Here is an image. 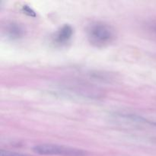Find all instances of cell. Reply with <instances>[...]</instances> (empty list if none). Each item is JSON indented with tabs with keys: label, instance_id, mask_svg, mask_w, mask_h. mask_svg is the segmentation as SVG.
Returning a JSON list of instances; mask_svg holds the SVG:
<instances>
[{
	"label": "cell",
	"instance_id": "6da1fadb",
	"mask_svg": "<svg viewBox=\"0 0 156 156\" xmlns=\"http://www.w3.org/2000/svg\"><path fill=\"white\" fill-rule=\"evenodd\" d=\"M87 38L94 47H105L109 46L116 39L115 29L104 21H94L87 27Z\"/></svg>",
	"mask_w": 156,
	"mask_h": 156
},
{
	"label": "cell",
	"instance_id": "7a4b0ae2",
	"mask_svg": "<svg viewBox=\"0 0 156 156\" xmlns=\"http://www.w3.org/2000/svg\"><path fill=\"white\" fill-rule=\"evenodd\" d=\"M34 153L41 155H58V156H86L85 151L69 146L53 143H42L34 146Z\"/></svg>",
	"mask_w": 156,
	"mask_h": 156
},
{
	"label": "cell",
	"instance_id": "3957f363",
	"mask_svg": "<svg viewBox=\"0 0 156 156\" xmlns=\"http://www.w3.org/2000/svg\"><path fill=\"white\" fill-rule=\"evenodd\" d=\"M112 118L117 123L131 126H150L156 127V121L149 120L141 115L132 113L117 112L111 115Z\"/></svg>",
	"mask_w": 156,
	"mask_h": 156
},
{
	"label": "cell",
	"instance_id": "277c9868",
	"mask_svg": "<svg viewBox=\"0 0 156 156\" xmlns=\"http://www.w3.org/2000/svg\"><path fill=\"white\" fill-rule=\"evenodd\" d=\"M3 33L11 41H18L24 37L26 30L24 26L17 21H8L3 26Z\"/></svg>",
	"mask_w": 156,
	"mask_h": 156
},
{
	"label": "cell",
	"instance_id": "5b68a950",
	"mask_svg": "<svg viewBox=\"0 0 156 156\" xmlns=\"http://www.w3.org/2000/svg\"><path fill=\"white\" fill-rule=\"evenodd\" d=\"M74 30L70 24H66L59 27L52 36V42L56 46H64L71 41Z\"/></svg>",
	"mask_w": 156,
	"mask_h": 156
},
{
	"label": "cell",
	"instance_id": "8992f818",
	"mask_svg": "<svg viewBox=\"0 0 156 156\" xmlns=\"http://www.w3.org/2000/svg\"><path fill=\"white\" fill-rule=\"evenodd\" d=\"M0 156H28L25 154L19 153V152H12V151L5 150V149H1L0 150Z\"/></svg>",
	"mask_w": 156,
	"mask_h": 156
},
{
	"label": "cell",
	"instance_id": "52a82bcc",
	"mask_svg": "<svg viewBox=\"0 0 156 156\" xmlns=\"http://www.w3.org/2000/svg\"><path fill=\"white\" fill-rule=\"evenodd\" d=\"M22 12H24L25 15H27V16L33 17V18L36 17V15H37L36 12L34 11V9H31L30 6L26 5H24L22 6Z\"/></svg>",
	"mask_w": 156,
	"mask_h": 156
},
{
	"label": "cell",
	"instance_id": "ba28073f",
	"mask_svg": "<svg viewBox=\"0 0 156 156\" xmlns=\"http://www.w3.org/2000/svg\"><path fill=\"white\" fill-rule=\"evenodd\" d=\"M154 30H155V33H156V27H155V29H154Z\"/></svg>",
	"mask_w": 156,
	"mask_h": 156
}]
</instances>
